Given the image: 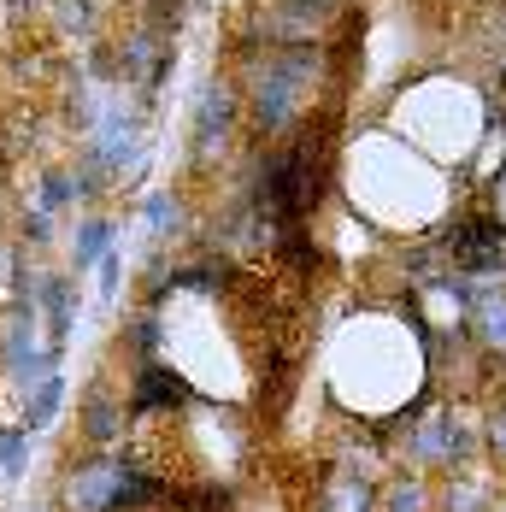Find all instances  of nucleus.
<instances>
[{"label": "nucleus", "mask_w": 506, "mask_h": 512, "mask_svg": "<svg viewBox=\"0 0 506 512\" xmlns=\"http://www.w3.org/2000/svg\"><path fill=\"white\" fill-rule=\"evenodd\" d=\"M106 236H112V224H106V218H89L83 236H77V265H95V259L106 254Z\"/></svg>", "instance_id": "f03ea898"}, {"label": "nucleus", "mask_w": 506, "mask_h": 512, "mask_svg": "<svg viewBox=\"0 0 506 512\" xmlns=\"http://www.w3.org/2000/svg\"><path fill=\"white\" fill-rule=\"evenodd\" d=\"M59 389H65L59 377H42V383H36V401L24 407V418H30V430H42V424H48L53 412H59Z\"/></svg>", "instance_id": "f257e3e1"}]
</instances>
